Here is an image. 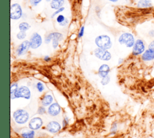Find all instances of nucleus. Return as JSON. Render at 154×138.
Here are the masks:
<instances>
[{"instance_id":"obj_11","label":"nucleus","mask_w":154,"mask_h":138,"mask_svg":"<svg viewBox=\"0 0 154 138\" xmlns=\"http://www.w3.org/2000/svg\"><path fill=\"white\" fill-rule=\"evenodd\" d=\"M46 128L48 131L51 133H57L61 129V126L57 121H51L48 123Z\"/></svg>"},{"instance_id":"obj_37","label":"nucleus","mask_w":154,"mask_h":138,"mask_svg":"<svg viewBox=\"0 0 154 138\" xmlns=\"http://www.w3.org/2000/svg\"><path fill=\"white\" fill-rule=\"evenodd\" d=\"M109 1L111 2H116L118 1V0H109Z\"/></svg>"},{"instance_id":"obj_5","label":"nucleus","mask_w":154,"mask_h":138,"mask_svg":"<svg viewBox=\"0 0 154 138\" xmlns=\"http://www.w3.org/2000/svg\"><path fill=\"white\" fill-rule=\"evenodd\" d=\"M31 91L29 89L24 86H22L18 88L16 93L11 96V99H15V98H24L26 99H29L31 98Z\"/></svg>"},{"instance_id":"obj_30","label":"nucleus","mask_w":154,"mask_h":138,"mask_svg":"<svg viewBox=\"0 0 154 138\" xmlns=\"http://www.w3.org/2000/svg\"><path fill=\"white\" fill-rule=\"evenodd\" d=\"M68 122H69V119L67 117H66L63 121V127H66L67 125L68 124Z\"/></svg>"},{"instance_id":"obj_10","label":"nucleus","mask_w":154,"mask_h":138,"mask_svg":"<svg viewBox=\"0 0 154 138\" xmlns=\"http://www.w3.org/2000/svg\"><path fill=\"white\" fill-rule=\"evenodd\" d=\"M43 123V120L40 117H34L29 121L28 127L31 130H37L42 127Z\"/></svg>"},{"instance_id":"obj_27","label":"nucleus","mask_w":154,"mask_h":138,"mask_svg":"<svg viewBox=\"0 0 154 138\" xmlns=\"http://www.w3.org/2000/svg\"><path fill=\"white\" fill-rule=\"evenodd\" d=\"M64 10V7H61V8H59V9L57 10V11H55V12L52 14L51 17H54L55 15H57V14H58V13H61V11H63Z\"/></svg>"},{"instance_id":"obj_28","label":"nucleus","mask_w":154,"mask_h":138,"mask_svg":"<svg viewBox=\"0 0 154 138\" xmlns=\"http://www.w3.org/2000/svg\"><path fill=\"white\" fill-rule=\"evenodd\" d=\"M42 0H30V3L32 6H35L41 2Z\"/></svg>"},{"instance_id":"obj_19","label":"nucleus","mask_w":154,"mask_h":138,"mask_svg":"<svg viewBox=\"0 0 154 138\" xmlns=\"http://www.w3.org/2000/svg\"><path fill=\"white\" fill-rule=\"evenodd\" d=\"M21 136L23 138H34L35 131L34 130H25L21 133Z\"/></svg>"},{"instance_id":"obj_29","label":"nucleus","mask_w":154,"mask_h":138,"mask_svg":"<svg viewBox=\"0 0 154 138\" xmlns=\"http://www.w3.org/2000/svg\"><path fill=\"white\" fill-rule=\"evenodd\" d=\"M84 27L82 26L81 29H80V31L79 32V34H78V37H82L83 34H84Z\"/></svg>"},{"instance_id":"obj_38","label":"nucleus","mask_w":154,"mask_h":138,"mask_svg":"<svg viewBox=\"0 0 154 138\" xmlns=\"http://www.w3.org/2000/svg\"><path fill=\"white\" fill-rule=\"evenodd\" d=\"M47 2H49V1H51V0H46Z\"/></svg>"},{"instance_id":"obj_6","label":"nucleus","mask_w":154,"mask_h":138,"mask_svg":"<svg viewBox=\"0 0 154 138\" xmlns=\"http://www.w3.org/2000/svg\"><path fill=\"white\" fill-rule=\"evenodd\" d=\"M146 45L144 41L141 39H137L132 48V54L135 56L142 54L146 51Z\"/></svg>"},{"instance_id":"obj_32","label":"nucleus","mask_w":154,"mask_h":138,"mask_svg":"<svg viewBox=\"0 0 154 138\" xmlns=\"http://www.w3.org/2000/svg\"><path fill=\"white\" fill-rule=\"evenodd\" d=\"M117 130V124L116 123H114L112 125V128H111V131H112L113 132H116Z\"/></svg>"},{"instance_id":"obj_3","label":"nucleus","mask_w":154,"mask_h":138,"mask_svg":"<svg viewBox=\"0 0 154 138\" xmlns=\"http://www.w3.org/2000/svg\"><path fill=\"white\" fill-rule=\"evenodd\" d=\"M118 41L120 44L125 45L128 48L133 47L135 42L134 36L129 33L122 34L119 37Z\"/></svg>"},{"instance_id":"obj_16","label":"nucleus","mask_w":154,"mask_h":138,"mask_svg":"<svg viewBox=\"0 0 154 138\" xmlns=\"http://www.w3.org/2000/svg\"><path fill=\"white\" fill-rule=\"evenodd\" d=\"M53 97L50 94H46L43 96L41 99V104L42 105L45 107L49 106L51 104H52L53 102Z\"/></svg>"},{"instance_id":"obj_1","label":"nucleus","mask_w":154,"mask_h":138,"mask_svg":"<svg viewBox=\"0 0 154 138\" xmlns=\"http://www.w3.org/2000/svg\"><path fill=\"white\" fill-rule=\"evenodd\" d=\"M13 118L14 121L18 124H24L28 122L29 114L27 111L24 109H17L13 113Z\"/></svg>"},{"instance_id":"obj_2","label":"nucleus","mask_w":154,"mask_h":138,"mask_svg":"<svg viewBox=\"0 0 154 138\" xmlns=\"http://www.w3.org/2000/svg\"><path fill=\"white\" fill-rule=\"evenodd\" d=\"M95 43L98 48L108 49L112 46V42L110 37L106 35H100L95 39Z\"/></svg>"},{"instance_id":"obj_15","label":"nucleus","mask_w":154,"mask_h":138,"mask_svg":"<svg viewBox=\"0 0 154 138\" xmlns=\"http://www.w3.org/2000/svg\"><path fill=\"white\" fill-rule=\"evenodd\" d=\"M109 72H110L109 66L106 64H103L99 67L98 69V75L99 77L102 78L103 77L108 76Z\"/></svg>"},{"instance_id":"obj_9","label":"nucleus","mask_w":154,"mask_h":138,"mask_svg":"<svg viewBox=\"0 0 154 138\" xmlns=\"http://www.w3.org/2000/svg\"><path fill=\"white\" fill-rule=\"evenodd\" d=\"M30 47L32 49H37L42 43V39L41 36L37 33H34L32 34L29 40Z\"/></svg>"},{"instance_id":"obj_23","label":"nucleus","mask_w":154,"mask_h":138,"mask_svg":"<svg viewBox=\"0 0 154 138\" xmlns=\"http://www.w3.org/2000/svg\"><path fill=\"white\" fill-rule=\"evenodd\" d=\"M110 80H111V78H110V77L109 75H108V76L102 78L100 83L102 84V85L105 86V85H107L109 83Z\"/></svg>"},{"instance_id":"obj_13","label":"nucleus","mask_w":154,"mask_h":138,"mask_svg":"<svg viewBox=\"0 0 154 138\" xmlns=\"http://www.w3.org/2000/svg\"><path fill=\"white\" fill-rule=\"evenodd\" d=\"M31 48L30 47V43H29V41L28 40H25L23 41L22 43H21L18 47L16 49V54L18 56H20L22 55L23 54H25L28 50L29 49V48Z\"/></svg>"},{"instance_id":"obj_25","label":"nucleus","mask_w":154,"mask_h":138,"mask_svg":"<svg viewBox=\"0 0 154 138\" xmlns=\"http://www.w3.org/2000/svg\"><path fill=\"white\" fill-rule=\"evenodd\" d=\"M36 88L37 89V90L39 92H42L44 89H45V87H44V85L41 82H38L37 84H36Z\"/></svg>"},{"instance_id":"obj_14","label":"nucleus","mask_w":154,"mask_h":138,"mask_svg":"<svg viewBox=\"0 0 154 138\" xmlns=\"http://www.w3.org/2000/svg\"><path fill=\"white\" fill-rule=\"evenodd\" d=\"M141 59L144 61H150L154 60V49L148 48L141 54Z\"/></svg>"},{"instance_id":"obj_26","label":"nucleus","mask_w":154,"mask_h":138,"mask_svg":"<svg viewBox=\"0 0 154 138\" xmlns=\"http://www.w3.org/2000/svg\"><path fill=\"white\" fill-rule=\"evenodd\" d=\"M65 19H66V18H65L64 16L63 15H62V14H60V15L58 16L57 17V22L59 23V24L63 22Z\"/></svg>"},{"instance_id":"obj_8","label":"nucleus","mask_w":154,"mask_h":138,"mask_svg":"<svg viewBox=\"0 0 154 138\" xmlns=\"http://www.w3.org/2000/svg\"><path fill=\"white\" fill-rule=\"evenodd\" d=\"M22 14V10L20 5L17 3H14L10 7V17L11 19L17 20L20 18Z\"/></svg>"},{"instance_id":"obj_17","label":"nucleus","mask_w":154,"mask_h":138,"mask_svg":"<svg viewBox=\"0 0 154 138\" xmlns=\"http://www.w3.org/2000/svg\"><path fill=\"white\" fill-rule=\"evenodd\" d=\"M137 5L138 8H150L153 6V4L151 0H139Z\"/></svg>"},{"instance_id":"obj_39","label":"nucleus","mask_w":154,"mask_h":138,"mask_svg":"<svg viewBox=\"0 0 154 138\" xmlns=\"http://www.w3.org/2000/svg\"><path fill=\"white\" fill-rule=\"evenodd\" d=\"M153 65H154V61H153Z\"/></svg>"},{"instance_id":"obj_34","label":"nucleus","mask_w":154,"mask_h":138,"mask_svg":"<svg viewBox=\"0 0 154 138\" xmlns=\"http://www.w3.org/2000/svg\"><path fill=\"white\" fill-rule=\"evenodd\" d=\"M148 34H149V37H154V30H152L149 31Z\"/></svg>"},{"instance_id":"obj_36","label":"nucleus","mask_w":154,"mask_h":138,"mask_svg":"<svg viewBox=\"0 0 154 138\" xmlns=\"http://www.w3.org/2000/svg\"><path fill=\"white\" fill-rule=\"evenodd\" d=\"M123 60L122 58H119V64H120V63L122 62Z\"/></svg>"},{"instance_id":"obj_21","label":"nucleus","mask_w":154,"mask_h":138,"mask_svg":"<svg viewBox=\"0 0 154 138\" xmlns=\"http://www.w3.org/2000/svg\"><path fill=\"white\" fill-rule=\"evenodd\" d=\"M19 87H18V84L17 83H13L11 84L10 86V95L11 96H12L17 91V90L18 89Z\"/></svg>"},{"instance_id":"obj_22","label":"nucleus","mask_w":154,"mask_h":138,"mask_svg":"<svg viewBox=\"0 0 154 138\" xmlns=\"http://www.w3.org/2000/svg\"><path fill=\"white\" fill-rule=\"evenodd\" d=\"M26 36V33L25 31H20L16 35V37L19 40H23L24 39Z\"/></svg>"},{"instance_id":"obj_12","label":"nucleus","mask_w":154,"mask_h":138,"mask_svg":"<svg viewBox=\"0 0 154 138\" xmlns=\"http://www.w3.org/2000/svg\"><path fill=\"white\" fill-rule=\"evenodd\" d=\"M61 107L57 102H54L51 104L48 108L47 112L51 116H57L61 112Z\"/></svg>"},{"instance_id":"obj_24","label":"nucleus","mask_w":154,"mask_h":138,"mask_svg":"<svg viewBox=\"0 0 154 138\" xmlns=\"http://www.w3.org/2000/svg\"><path fill=\"white\" fill-rule=\"evenodd\" d=\"M46 112V110L45 106L41 105V106H39L38 107V109H37V113L38 114L42 115V114H45Z\"/></svg>"},{"instance_id":"obj_20","label":"nucleus","mask_w":154,"mask_h":138,"mask_svg":"<svg viewBox=\"0 0 154 138\" xmlns=\"http://www.w3.org/2000/svg\"><path fill=\"white\" fill-rule=\"evenodd\" d=\"M30 28V25L28 23L23 22L20 23L19 25V29L20 30V31H26L28 30H29Z\"/></svg>"},{"instance_id":"obj_35","label":"nucleus","mask_w":154,"mask_h":138,"mask_svg":"<svg viewBox=\"0 0 154 138\" xmlns=\"http://www.w3.org/2000/svg\"><path fill=\"white\" fill-rule=\"evenodd\" d=\"M44 60L46 61H49L51 60V58L49 57V56L46 55V56L44 57Z\"/></svg>"},{"instance_id":"obj_7","label":"nucleus","mask_w":154,"mask_h":138,"mask_svg":"<svg viewBox=\"0 0 154 138\" xmlns=\"http://www.w3.org/2000/svg\"><path fill=\"white\" fill-rule=\"evenodd\" d=\"M94 54L96 58L103 61H108L111 58V53L107 49L97 48L94 49Z\"/></svg>"},{"instance_id":"obj_31","label":"nucleus","mask_w":154,"mask_h":138,"mask_svg":"<svg viewBox=\"0 0 154 138\" xmlns=\"http://www.w3.org/2000/svg\"><path fill=\"white\" fill-rule=\"evenodd\" d=\"M67 23H68V20H67V19H66L63 22H61V23H60V24H60V26L63 27V26H66V25L67 24Z\"/></svg>"},{"instance_id":"obj_33","label":"nucleus","mask_w":154,"mask_h":138,"mask_svg":"<svg viewBox=\"0 0 154 138\" xmlns=\"http://www.w3.org/2000/svg\"><path fill=\"white\" fill-rule=\"evenodd\" d=\"M148 48H152L154 49V40L150 42V43L148 45Z\"/></svg>"},{"instance_id":"obj_4","label":"nucleus","mask_w":154,"mask_h":138,"mask_svg":"<svg viewBox=\"0 0 154 138\" xmlns=\"http://www.w3.org/2000/svg\"><path fill=\"white\" fill-rule=\"evenodd\" d=\"M63 34L58 33V32H54L49 33L45 39V43L48 44L49 43L51 40H52V47L55 49L58 47L59 45V42L63 39Z\"/></svg>"},{"instance_id":"obj_18","label":"nucleus","mask_w":154,"mask_h":138,"mask_svg":"<svg viewBox=\"0 0 154 138\" xmlns=\"http://www.w3.org/2000/svg\"><path fill=\"white\" fill-rule=\"evenodd\" d=\"M64 2V0H52L50 5L52 9L58 10L62 7Z\"/></svg>"}]
</instances>
